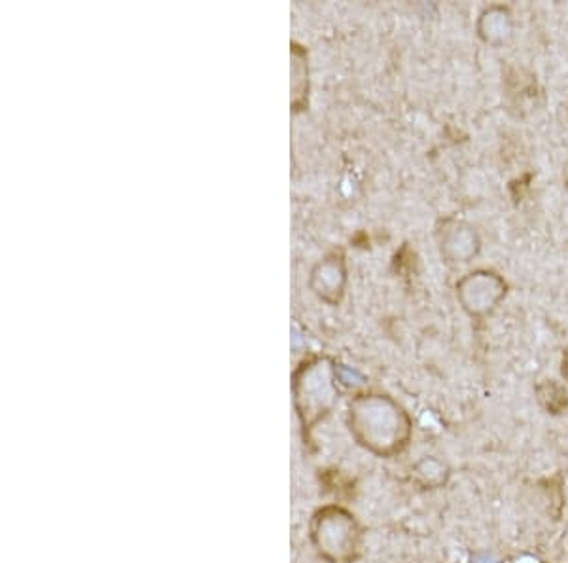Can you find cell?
<instances>
[{"instance_id":"4","label":"cell","mask_w":568,"mask_h":563,"mask_svg":"<svg viewBox=\"0 0 568 563\" xmlns=\"http://www.w3.org/2000/svg\"><path fill=\"white\" fill-rule=\"evenodd\" d=\"M439 253L447 264H468L481 251L478 230L460 219H446L438 228Z\"/></svg>"},{"instance_id":"5","label":"cell","mask_w":568,"mask_h":563,"mask_svg":"<svg viewBox=\"0 0 568 563\" xmlns=\"http://www.w3.org/2000/svg\"><path fill=\"white\" fill-rule=\"evenodd\" d=\"M476 29H478L479 39L484 40L485 44L498 48L514 37L516 21H514L510 8L495 4V7L485 8L484 12L479 13Z\"/></svg>"},{"instance_id":"1","label":"cell","mask_w":568,"mask_h":563,"mask_svg":"<svg viewBox=\"0 0 568 563\" xmlns=\"http://www.w3.org/2000/svg\"><path fill=\"white\" fill-rule=\"evenodd\" d=\"M351 431L362 446L382 455H400L412 441L409 415L388 396L366 395L351 404Z\"/></svg>"},{"instance_id":"7","label":"cell","mask_w":568,"mask_h":563,"mask_svg":"<svg viewBox=\"0 0 568 563\" xmlns=\"http://www.w3.org/2000/svg\"><path fill=\"white\" fill-rule=\"evenodd\" d=\"M561 375L562 380H565V383L568 385V350L562 353Z\"/></svg>"},{"instance_id":"2","label":"cell","mask_w":568,"mask_h":563,"mask_svg":"<svg viewBox=\"0 0 568 563\" xmlns=\"http://www.w3.org/2000/svg\"><path fill=\"white\" fill-rule=\"evenodd\" d=\"M361 527L349 512L332 506L318 514V546L329 562H353L361 546Z\"/></svg>"},{"instance_id":"3","label":"cell","mask_w":568,"mask_h":563,"mask_svg":"<svg viewBox=\"0 0 568 563\" xmlns=\"http://www.w3.org/2000/svg\"><path fill=\"white\" fill-rule=\"evenodd\" d=\"M457 300L466 315L485 319L497 310L508 294V283L493 270H476L466 273L457 283Z\"/></svg>"},{"instance_id":"6","label":"cell","mask_w":568,"mask_h":563,"mask_svg":"<svg viewBox=\"0 0 568 563\" xmlns=\"http://www.w3.org/2000/svg\"><path fill=\"white\" fill-rule=\"evenodd\" d=\"M536 396L548 414L559 415L567 412L568 393L567 388L556 380H544L536 385Z\"/></svg>"},{"instance_id":"8","label":"cell","mask_w":568,"mask_h":563,"mask_svg":"<svg viewBox=\"0 0 568 563\" xmlns=\"http://www.w3.org/2000/svg\"><path fill=\"white\" fill-rule=\"evenodd\" d=\"M565 187L568 188V165L567 169H565Z\"/></svg>"}]
</instances>
